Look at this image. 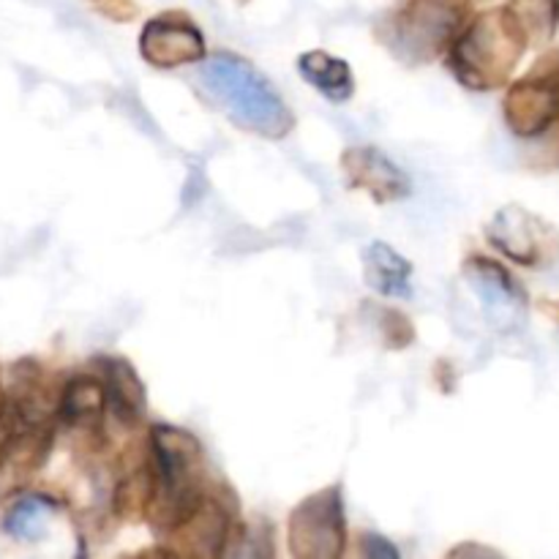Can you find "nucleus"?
I'll use <instances>...</instances> for the list:
<instances>
[{
    "label": "nucleus",
    "mask_w": 559,
    "mask_h": 559,
    "mask_svg": "<svg viewBox=\"0 0 559 559\" xmlns=\"http://www.w3.org/2000/svg\"><path fill=\"white\" fill-rule=\"evenodd\" d=\"M87 3H91L98 14L115 22H131L140 14V5H136L134 0H87Z\"/></svg>",
    "instance_id": "obj_21"
},
{
    "label": "nucleus",
    "mask_w": 559,
    "mask_h": 559,
    "mask_svg": "<svg viewBox=\"0 0 559 559\" xmlns=\"http://www.w3.org/2000/svg\"><path fill=\"white\" fill-rule=\"evenodd\" d=\"M502 115L522 140H535L559 126V49L540 55L527 74L511 82Z\"/></svg>",
    "instance_id": "obj_5"
},
{
    "label": "nucleus",
    "mask_w": 559,
    "mask_h": 559,
    "mask_svg": "<svg viewBox=\"0 0 559 559\" xmlns=\"http://www.w3.org/2000/svg\"><path fill=\"white\" fill-rule=\"evenodd\" d=\"M538 309L544 311V314L549 317V320L555 322V325H559V298H546V300H540Z\"/></svg>",
    "instance_id": "obj_23"
},
{
    "label": "nucleus",
    "mask_w": 559,
    "mask_h": 559,
    "mask_svg": "<svg viewBox=\"0 0 559 559\" xmlns=\"http://www.w3.org/2000/svg\"><path fill=\"white\" fill-rule=\"evenodd\" d=\"M364 278L371 289L385 298H409L413 295V262L404 260L393 246L371 243L364 254Z\"/></svg>",
    "instance_id": "obj_15"
},
{
    "label": "nucleus",
    "mask_w": 559,
    "mask_h": 559,
    "mask_svg": "<svg viewBox=\"0 0 559 559\" xmlns=\"http://www.w3.org/2000/svg\"><path fill=\"white\" fill-rule=\"evenodd\" d=\"M298 71L328 102L344 104L353 98L355 76L347 60L336 58L331 52H322V49H311V52H304L298 58Z\"/></svg>",
    "instance_id": "obj_16"
},
{
    "label": "nucleus",
    "mask_w": 559,
    "mask_h": 559,
    "mask_svg": "<svg viewBox=\"0 0 559 559\" xmlns=\"http://www.w3.org/2000/svg\"><path fill=\"white\" fill-rule=\"evenodd\" d=\"M364 555L371 559H399V549L382 535H364Z\"/></svg>",
    "instance_id": "obj_22"
},
{
    "label": "nucleus",
    "mask_w": 559,
    "mask_h": 559,
    "mask_svg": "<svg viewBox=\"0 0 559 559\" xmlns=\"http://www.w3.org/2000/svg\"><path fill=\"white\" fill-rule=\"evenodd\" d=\"M102 364V382L107 393V409H112L115 418L123 424H136L145 413L147 393L142 385L140 374L134 366L123 358H104Z\"/></svg>",
    "instance_id": "obj_14"
},
{
    "label": "nucleus",
    "mask_w": 559,
    "mask_h": 559,
    "mask_svg": "<svg viewBox=\"0 0 559 559\" xmlns=\"http://www.w3.org/2000/svg\"><path fill=\"white\" fill-rule=\"evenodd\" d=\"M107 413V393L98 377H71L58 399V418L71 431H93L104 424Z\"/></svg>",
    "instance_id": "obj_13"
},
{
    "label": "nucleus",
    "mask_w": 559,
    "mask_h": 559,
    "mask_svg": "<svg viewBox=\"0 0 559 559\" xmlns=\"http://www.w3.org/2000/svg\"><path fill=\"white\" fill-rule=\"evenodd\" d=\"M49 445H52L49 424L22 426L20 431H11L9 440L0 445V500L20 491L31 475L38 473Z\"/></svg>",
    "instance_id": "obj_11"
},
{
    "label": "nucleus",
    "mask_w": 559,
    "mask_h": 559,
    "mask_svg": "<svg viewBox=\"0 0 559 559\" xmlns=\"http://www.w3.org/2000/svg\"><path fill=\"white\" fill-rule=\"evenodd\" d=\"M289 551L298 559H338L347 546L342 486L306 497L289 516Z\"/></svg>",
    "instance_id": "obj_6"
},
{
    "label": "nucleus",
    "mask_w": 559,
    "mask_h": 559,
    "mask_svg": "<svg viewBox=\"0 0 559 559\" xmlns=\"http://www.w3.org/2000/svg\"><path fill=\"white\" fill-rule=\"evenodd\" d=\"M489 243L522 267H549L559 262V227L522 205H506L486 227Z\"/></svg>",
    "instance_id": "obj_7"
},
{
    "label": "nucleus",
    "mask_w": 559,
    "mask_h": 559,
    "mask_svg": "<svg viewBox=\"0 0 559 559\" xmlns=\"http://www.w3.org/2000/svg\"><path fill=\"white\" fill-rule=\"evenodd\" d=\"M140 52L156 69H178L205 58V36L183 11H164L142 27Z\"/></svg>",
    "instance_id": "obj_9"
},
{
    "label": "nucleus",
    "mask_w": 559,
    "mask_h": 559,
    "mask_svg": "<svg viewBox=\"0 0 559 559\" xmlns=\"http://www.w3.org/2000/svg\"><path fill=\"white\" fill-rule=\"evenodd\" d=\"M506 11L527 38L530 49L551 44L559 27V0H508Z\"/></svg>",
    "instance_id": "obj_17"
},
{
    "label": "nucleus",
    "mask_w": 559,
    "mask_h": 559,
    "mask_svg": "<svg viewBox=\"0 0 559 559\" xmlns=\"http://www.w3.org/2000/svg\"><path fill=\"white\" fill-rule=\"evenodd\" d=\"M342 169L353 189L366 191L380 205L402 202L413 194V180L396 162L371 145H358L344 151Z\"/></svg>",
    "instance_id": "obj_10"
},
{
    "label": "nucleus",
    "mask_w": 559,
    "mask_h": 559,
    "mask_svg": "<svg viewBox=\"0 0 559 559\" xmlns=\"http://www.w3.org/2000/svg\"><path fill=\"white\" fill-rule=\"evenodd\" d=\"M147 497H151V473L147 469H136L134 475L118 486L115 495V511L120 516H134V513H145Z\"/></svg>",
    "instance_id": "obj_19"
},
{
    "label": "nucleus",
    "mask_w": 559,
    "mask_h": 559,
    "mask_svg": "<svg viewBox=\"0 0 559 559\" xmlns=\"http://www.w3.org/2000/svg\"><path fill=\"white\" fill-rule=\"evenodd\" d=\"M462 276L469 289L478 295L480 309L491 328L508 333L522 325L527 317V293L506 265L491 257L473 254L469 260H464Z\"/></svg>",
    "instance_id": "obj_8"
},
{
    "label": "nucleus",
    "mask_w": 559,
    "mask_h": 559,
    "mask_svg": "<svg viewBox=\"0 0 559 559\" xmlns=\"http://www.w3.org/2000/svg\"><path fill=\"white\" fill-rule=\"evenodd\" d=\"M169 538L180 540V551L200 557L224 555V544L229 540V513L218 500H202V506L175 530Z\"/></svg>",
    "instance_id": "obj_12"
},
{
    "label": "nucleus",
    "mask_w": 559,
    "mask_h": 559,
    "mask_svg": "<svg viewBox=\"0 0 559 559\" xmlns=\"http://www.w3.org/2000/svg\"><path fill=\"white\" fill-rule=\"evenodd\" d=\"M58 511V502L47 495H25L5 513L3 530L20 540H38L47 530L49 519Z\"/></svg>",
    "instance_id": "obj_18"
},
{
    "label": "nucleus",
    "mask_w": 559,
    "mask_h": 559,
    "mask_svg": "<svg viewBox=\"0 0 559 559\" xmlns=\"http://www.w3.org/2000/svg\"><path fill=\"white\" fill-rule=\"evenodd\" d=\"M380 314V331H382V342L388 344L391 349H402L407 344L415 342V331L413 322L407 320L404 314L393 309H374Z\"/></svg>",
    "instance_id": "obj_20"
},
{
    "label": "nucleus",
    "mask_w": 559,
    "mask_h": 559,
    "mask_svg": "<svg viewBox=\"0 0 559 559\" xmlns=\"http://www.w3.org/2000/svg\"><path fill=\"white\" fill-rule=\"evenodd\" d=\"M197 85L235 126L265 140H282L295 129L293 109L265 74L246 58L216 52L197 71Z\"/></svg>",
    "instance_id": "obj_1"
},
{
    "label": "nucleus",
    "mask_w": 559,
    "mask_h": 559,
    "mask_svg": "<svg viewBox=\"0 0 559 559\" xmlns=\"http://www.w3.org/2000/svg\"><path fill=\"white\" fill-rule=\"evenodd\" d=\"M467 11L469 0H413L388 20L380 38L404 63H431L459 36Z\"/></svg>",
    "instance_id": "obj_4"
},
{
    "label": "nucleus",
    "mask_w": 559,
    "mask_h": 559,
    "mask_svg": "<svg viewBox=\"0 0 559 559\" xmlns=\"http://www.w3.org/2000/svg\"><path fill=\"white\" fill-rule=\"evenodd\" d=\"M151 497L145 519L158 535H173L205 500V459L194 435L178 426L151 429Z\"/></svg>",
    "instance_id": "obj_2"
},
{
    "label": "nucleus",
    "mask_w": 559,
    "mask_h": 559,
    "mask_svg": "<svg viewBox=\"0 0 559 559\" xmlns=\"http://www.w3.org/2000/svg\"><path fill=\"white\" fill-rule=\"evenodd\" d=\"M527 49V38L522 36L506 5H500L478 14L459 31L448 47V66L469 91H497L511 82Z\"/></svg>",
    "instance_id": "obj_3"
}]
</instances>
